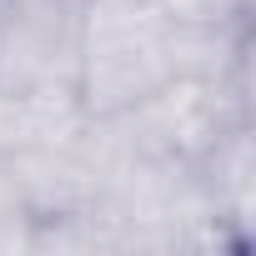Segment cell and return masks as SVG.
<instances>
[{
  "mask_svg": "<svg viewBox=\"0 0 256 256\" xmlns=\"http://www.w3.org/2000/svg\"><path fill=\"white\" fill-rule=\"evenodd\" d=\"M26 136V96L0 90V151H16Z\"/></svg>",
  "mask_w": 256,
  "mask_h": 256,
  "instance_id": "cell-7",
  "label": "cell"
},
{
  "mask_svg": "<svg viewBox=\"0 0 256 256\" xmlns=\"http://www.w3.org/2000/svg\"><path fill=\"white\" fill-rule=\"evenodd\" d=\"M171 20L156 0H86L76 100L90 116H120L171 76Z\"/></svg>",
  "mask_w": 256,
  "mask_h": 256,
  "instance_id": "cell-1",
  "label": "cell"
},
{
  "mask_svg": "<svg viewBox=\"0 0 256 256\" xmlns=\"http://www.w3.org/2000/svg\"><path fill=\"white\" fill-rule=\"evenodd\" d=\"M256 116V76H166L131 110L106 116L120 146L141 161L196 166L231 126Z\"/></svg>",
  "mask_w": 256,
  "mask_h": 256,
  "instance_id": "cell-2",
  "label": "cell"
},
{
  "mask_svg": "<svg viewBox=\"0 0 256 256\" xmlns=\"http://www.w3.org/2000/svg\"><path fill=\"white\" fill-rule=\"evenodd\" d=\"M211 211L246 241L256 246V116L231 126V131L191 166Z\"/></svg>",
  "mask_w": 256,
  "mask_h": 256,
  "instance_id": "cell-4",
  "label": "cell"
},
{
  "mask_svg": "<svg viewBox=\"0 0 256 256\" xmlns=\"http://www.w3.org/2000/svg\"><path fill=\"white\" fill-rule=\"evenodd\" d=\"M86 0H6L0 6V90H76Z\"/></svg>",
  "mask_w": 256,
  "mask_h": 256,
  "instance_id": "cell-3",
  "label": "cell"
},
{
  "mask_svg": "<svg viewBox=\"0 0 256 256\" xmlns=\"http://www.w3.org/2000/svg\"><path fill=\"white\" fill-rule=\"evenodd\" d=\"M156 10L181 30H221V26H251L256 0H156Z\"/></svg>",
  "mask_w": 256,
  "mask_h": 256,
  "instance_id": "cell-6",
  "label": "cell"
},
{
  "mask_svg": "<svg viewBox=\"0 0 256 256\" xmlns=\"http://www.w3.org/2000/svg\"><path fill=\"white\" fill-rule=\"evenodd\" d=\"M30 231H36V216L26 206L16 161L10 151H0V256H30Z\"/></svg>",
  "mask_w": 256,
  "mask_h": 256,
  "instance_id": "cell-5",
  "label": "cell"
}]
</instances>
